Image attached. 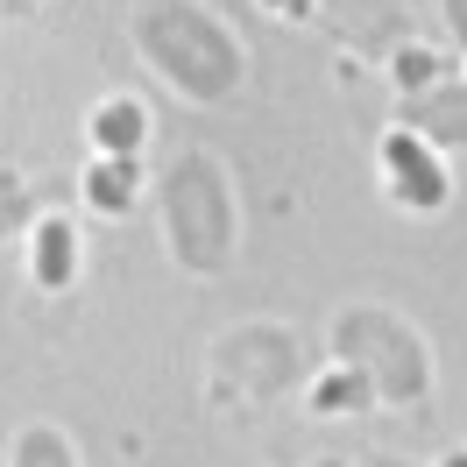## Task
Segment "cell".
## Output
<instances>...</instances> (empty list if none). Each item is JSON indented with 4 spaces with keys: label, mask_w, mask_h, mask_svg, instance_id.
Masks as SVG:
<instances>
[{
    "label": "cell",
    "mask_w": 467,
    "mask_h": 467,
    "mask_svg": "<svg viewBox=\"0 0 467 467\" xmlns=\"http://www.w3.org/2000/svg\"><path fill=\"white\" fill-rule=\"evenodd\" d=\"M269 7H284V15H305V7H312V0H269Z\"/></svg>",
    "instance_id": "cell-15"
},
{
    "label": "cell",
    "mask_w": 467,
    "mask_h": 467,
    "mask_svg": "<svg viewBox=\"0 0 467 467\" xmlns=\"http://www.w3.org/2000/svg\"><path fill=\"white\" fill-rule=\"evenodd\" d=\"M382 163H389V177H397V199L404 205H439L446 199V177H439V163L425 156V142H418L410 128H397V135L382 142Z\"/></svg>",
    "instance_id": "cell-6"
},
{
    "label": "cell",
    "mask_w": 467,
    "mask_h": 467,
    "mask_svg": "<svg viewBox=\"0 0 467 467\" xmlns=\"http://www.w3.org/2000/svg\"><path fill=\"white\" fill-rule=\"evenodd\" d=\"M7 467H78V453H71V439L50 432V425H29V432L15 439V461Z\"/></svg>",
    "instance_id": "cell-10"
},
{
    "label": "cell",
    "mask_w": 467,
    "mask_h": 467,
    "mask_svg": "<svg viewBox=\"0 0 467 467\" xmlns=\"http://www.w3.org/2000/svg\"><path fill=\"white\" fill-rule=\"evenodd\" d=\"M326 15L361 50H382V43H397V29H404V7L397 0H326Z\"/></svg>",
    "instance_id": "cell-7"
},
{
    "label": "cell",
    "mask_w": 467,
    "mask_h": 467,
    "mask_svg": "<svg viewBox=\"0 0 467 467\" xmlns=\"http://www.w3.org/2000/svg\"><path fill=\"white\" fill-rule=\"evenodd\" d=\"M213 368L241 397H284L305 368V354H297V333H284V326H241V333L220 340Z\"/></svg>",
    "instance_id": "cell-4"
},
{
    "label": "cell",
    "mask_w": 467,
    "mask_h": 467,
    "mask_svg": "<svg viewBox=\"0 0 467 467\" xmlns=\"http://www.w3.org/2000/svg\"><path fill=\"white\" fill-rule=\"evenodd\" d=\"M368 397H376V389H368V376H361V368H348V376H326L319 389H312V410H361Z\"/></svg>",
    "instance_id": "cell-11"
},
{
    "label": "cell",
    "mask_w": 467,
    "mask_h": 467,
    "mask_svg": "<svg viewBox=\"0 0 467 467\" xmlns=\"http://www.w3.org/2000/svg\"><path fill=\"white\" fill-rule=\"evenodd\" d=\"M163 234H171V255L184 269H227L234 255V199H227V171L205 156V149H184L171 171H163Z\"/></svg>",
    "instance_id": "cell-2"
},
{
    "label": "cell",
    "mask_w": 467,
    "mask_h": 467,
    "mask_svg": "<svg viewBox=\"0 0 467 467\" xmlns=\"http://www.w3.org/2000/svg\"><path fill=\"white\" fill-rule=\"evenodd\" d=\"M135 50L184 99H227L241 86V43L205 15L199 0H142L135 7Z\"/></svg>",
    "instance_id": "cell-1"
},
{
    "label": "cell",
    "mask_w": 467,
    "mask_h": 467,
    "mask_svg": "<svg viewBox=\"0 0 467 467\" xmlns=\"http://www.w3.org/2000/svg\"><path fill=\"white\" fill-rule=\"evenodd\" d=\"M319 467H348V461H319Z\"/></svg>",
    "instance_id": "cell-18"
},
{
    "label": "cell",
    "mask_w": 467,
    "mask_h": 467,
    "mask_svg": "<svg viewBox=\"0 0 467 467\" xmlns=\"http://www.w3.org/2000/svg\"><path fill=\"white\" fill-rule=\"evenodd\" d=\"M397 120H404L418 142H461V149H467V86H453V78H432V86L404 92Z\"/></svg>",
    "instance_id": "cell-5"
},
{
    "label": "cell",
    "mask_w": 467,
    "mask_h": 467,
    "mask_svg": "<svg viewBox=\"0 0 467 467\" xmlns=\"http://www.w3.org/2000/svg\"><path fill=\"white\" fill-rule=\"evenodd\" d=\"M86 192H92V205H99V213H120V205H128V192H135V163H128V156H120V163H99Z\"/></svg>",
    "instance_id": "cell-12"
},
{
    "label": "cell",
    "mask_w": 467,
    "mask_h": 467,
    "mask_svg": "<svg viewBox=\"0 0 467 467\" xmlns=\"http://www.w3.org/2000/svg\"><path fill=\"white\" fill-rule=\"evenodd\" d=\"M368 467H404V461H389V453H368Z\"/></svg>",
    "instance_id": "cell-16"
},
{
    "label": "cell",
    "mask_w": 467,
    "mask_h": 467,
    "mask_svg": "<svg viewBox=\"0 0 467 467\" xmlns=\"http://www.w3.org/2000/svg\"><path fill=\"white\" fill-rule=\"evenodd\" d=\"M92 142L114 149V156H128V149L142 142V107H135V99H107V107L92 114Z\"/></svg>",
    "instance_id": "cell-9"
},
{
    "label": "cell",
    "mask_w": 467,
    "mask_h": 467,
    "mask_svg": "<svg viewBox=\"0 0 467 467\" xmlns=\"http://www.w3.org/2000/svg\"><path fill=\"white\" fill-rule=\"evenodd\" d=\"M446 467H467V461H461V453H453V461H446Z\"/></svg>",
    "instance_id": "cell-17"
},
{
    "label": "cell",
    "mask_w": 467,
    "mask_h": 467,
    "mask_svg": "<svg viewBox=\"0 0 467 467\" xmlns=\"http://www.w3.org/2000/svg\"><path fill=\"white\" fill-rule=\"evenodd\" d=\"M71 269H78V241H71V227H64V220H43V227H36V284H43V291H64Z\"/></svg>",
    "instance_id": "cell-8"
},
{
    "label": "cell",
    "mask_w": 467,
    "mask_h": 467,
    "mask_svg": "<svg viewBox=\"0 0 467 467\" xmlns=\"http://www.w3.org/2000/svg\"><path fill=\"white\" fill-rule=\"evenodd\" d=\"M446 22H453V36H461V50H467V0H446Z\"/></svg>",
    "instance_id": "cell-14"
},
{
    "label": "cell",
    "mask_w": 467,
    "mask_h": 467,
    "mask_svg": "<svg viewBox=\"0 0 467 467\" xmlns=\"http://www.w3.org/2000/svg\"><path fill=\"white\" fill-rule=\"evenodd\" d=\"M333 348L348 368L368 376L382 404H418L425 389H432V361H425V340L410 333L397 312H376V305H361V312H340L333 326Z\"/></svg>",
    "instance_id": "cell-3"
},
{
    "label": "cell",
    "mask_w": 467,
    "mask_h": 467,
    "mask_svg": "<svg viewBox=\"0 0 467 467\" xmlns=\"http://www.w3.org/2000/svg\"><path fill=\"white\" fill-rule=\"evenodd\" d=\"M29 227V192L15 177H0V234H22Z\"/></svg>",
    "instance_id": "cell-13"
}]
</instances>
